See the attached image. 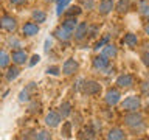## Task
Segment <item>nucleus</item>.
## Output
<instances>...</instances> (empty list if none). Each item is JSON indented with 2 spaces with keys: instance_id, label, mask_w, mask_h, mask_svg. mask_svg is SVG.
Returning a JSON list of instances; mask_svg holds the SVG:
<instances>
[{
  "instance_id": "2eb2a0df",
  "label": "nucleus",
  "mask_w": 149,
  "mask_h": 140,
  "mask_svg": "<svg viewBox=\"0 0 149 140\" xmlns=\"http://www.w3.org/2000/svg\"><path fill=\"white\" fill-rule=\"evenodd\" d=\"M107 139H110V140H123V139H126V134H124L123 129L115 128V129H110V131H109Z\"/></svg>"
},
{
  "instance_id": "c756f323",
  "label": "nucleus",
  "mask_w": 149,
  "mask_h": 140,
  "mask_svg": "<svg viewBox=\"0 0 149 140\" xmlns=\"http://www.w3.org/2000/svg\"><path fill=\"white\" fill-rule=\"evenodd\" d=\"M107 42H109V36H107V37H104L102 41H100V42H98V44L95 45V50H100V48H102V45H106Z\"/></svg>"
},
{
  "instance_id": "7ed1b4c3",
  "label": "nucleus",
  "mask_w": 149,
  "mask_h": 140,
  "mask_svg": "<svg viewBox=\"0 0 149 140\" xmlns=\"http://www.w3.org/2000/svg\"><path fill=\"white\" fill-rule=\"evenodd\" d=\"M81 92L87 93V95H98L101 92V84L96 81H82Z\"/></svg>"
},
{
  "instance_id": "412c9836",
  "label": "nucleus",
  "mask_w": 149,
  "mask_h": 140,
  "mask_svg": "<svg viewBox=\"0 0 149 140\" xmlns=\"http://www.w3.org/2000/svg\"><path fill=\"white\" fill-rule=\"evenodd\" d=\"M129 6H130L129 0H120V2L116 3V11H118V13H127Z\"/></svg>"
},
{
  "instance_id": "f257e3e1",
  "label": "nucleus",
  "mask_w": 149,
  "mask_h": 140,
  "mask_svg": "<svg viewBox=\"0 0 149 140\" xmlns=\"http://www.w3.org/2000/svg\"><path fill=\"white\" fill-rule=\"evenodd\" d=\"M141 107V100L140 97L134 95V97H127L126 100L121 103V109L126 111V112H132V111H137Z\"/></svg>"
},
{
  "instance_id": "b1692460",
  "label": "nucleus",
  "mask_w": 149,
  "mask_h": 140,
  "mask_svg": "<svg viewBox=\"0 0 149 140\" xmlns=\"http://www.w3.org/2000/svg\"><path fill=\"white\" fill-rule=\"evenodd\" d=\"M78 14H81V8L79 6H70L68 11H65V16L67 17H76Z\"/></svg>"
},
{
  "instance_id": "393cba45",
  "label": "nucleus",
  "mask_w": 149,
  "mask_h": 140,
  "mask_svg": "<svg viewBox=\"0 0 149 140\" xmlns=\"http://www.w3.org/2000/svg\"><path fill=\"white\" fill-rule=\"evenodd\" d=\"M70 2H72V0H59V2H58V9H56V14H58V16H61V14H62V11L65 9V6H67Z\"/></svg>"
},
{
  "instance_id": "dca6fc26",
  "label": "nucleus",
  "mask_w": 149,
  "mask_h": 140,
  "mask_svg": "<svg viewBox=\"0 0 149 140\" xmlns=\"http://www.w3.org/2000/svg\"><path fill=\"white\" fill-rule=\"evenodd\" d=\"M102 55L107 56V58H115L118 55V50L113 44H106V47H102Z\"/></svg>"
},
{
  "instance_id": "5701e85b",
  "label": "nucleus",
  "mask_w": 149,
  "mask_h": 140,
  "mask_svg": "<svg viewBox=\"0 0 149 140\" xmlns=\"http://www.w3.org/2000/svg\"><path fill=\"white\" fill-rule=\"evenodd\" d=\"M11 61V56H9L6 51H0V67H6Z\"/></svg>"
},
{
  "instance_id": "cd10ccee",
  "label": "nucleus",
  "mask_w": 149,
  "mask_h": 140,
  "mask_svg": "<svg viewBox=\"0 0 149 140\" xmlns=\"http://www.w3.org/2000/svg\"><path fill=\"white\" fill-rule=\"evenodd\" d=\"M34 139H39V140H48V139H51V135L47 132V131H40V132H37V134L34 135Z\"/></svg>"
},
{
  "instance_id": "f3484780",
  "label": "nucleus",
  "mask_w": 149,
  "mask_h": 140,
  "mask_svg": "<svg viewBox=\"0 0 149 140\" xmlns=\"http://www.w3.org/2000/svg\"><path fill=\"white\" fill-rule=\"evenodd\" d=\"M123 42L126 45H129V47H135L138 44V37H137V34H134V33H127V34L124 36Z\"/></svg>"
},
{
  "instance_id": "7c9ffc66",
  "label": "nucleus",
  "mask_w": 149,
  "mask_h": 140,
  "mask_svg": "<svg viewBox=\"0 0 149 140\" xmlns=\"http://www.w3.org/2000/svg\"><path fill=\"white\" fill-rule=\"evenodd\" d=\"M40 61V58H39V55H33L31 56V61H30V67H33V65H36L37 62Z\"/></svg>"
},
{
  "instance_id": "f704fd0d",
  "label": "nucleus",
  "mask_w": 149,
  "mask_h": 140,
  "mask_svg": "<svg viewBox=\"0 0 149 140\" xmlns=\"http://www.w3.org/2000/svg\"><path fill=\"white\" fill-rule=\"evenodd\" d=\"M50 47H51V41H50V39H47V41H45V47H44V50H45V51H48V50H50Z\"/></svg>"
},
{
  "instance_id": "0eeeda50",
  "label": "nucleus",
  "mask_w": 149,
  "mask_h": 140,
  "mask_svg": "<svg viewBox=\"0 0 149 140\" xmlns=\"http://www.w3.org/2000/svg\"><path fill=\"white\" fill-rule=\"evenodd\" d=\"M132 84H134V76L132 75H120L118 78H116V86L121 87V89H129V87H132Z\"/></svg>"
},
{
  "instance_id": "bb28decb",
  "label": "nucleus",
  "mask_w": 149,
  "mask_h": 140,
  "mask_svg": "<svg viewBox=\"0 0 149 140\" xmlns=\"http://www.w3.org/2000/svg\"><path fill=\"white\" fill-rule=\"evenodd\" d=\"M19 101H20V103L30 101V95H28V89H25V90H22L20 93H19Z\"/></svg>"
},
{
  "instance_id": "f8f14e48",
  "label": "nucleus",
  "mask_w": 149,
  "mask_h": 140,
  "mask_svg": "<svg viewBox=\"0 0 149 140\" xmlns=\"http://www.w3.org/2000/svg\"><path fill=\"white\" fill-rule=\"evenodd\" d=\"M22 31H23V34H25V36H36L37 33H39V25L34 23V22H28V23L23 25Z\"/></svg>"
},
{
  "instance_id": "4be33fe9",
  "label": "nucleus",
  "mask_w": 149,
  "mask_h": 140,
  "mask_svg": "<svg viewBox=\"0 0 149 140\" xmlns=\"http://www.w3.org/2000/svg\"><path fill=\"white\" fill-rule=\"evenodd\" d=\"M19 73H20V70H19L17 67H9L8 73H6V79L8 81H13V79H16L19 76Z\"/></svg>"
},
{
  "instance_id": "4468645a",
  "label": "nucleus",
  "mask_w": 149,
  "mask_h": 140,
  "mask_svg": "<svg viewBox=\"0 0 149 140\" xmlns=\"http://www.w3.org/2000/svg\"><path fill=\"white\" fill-rule=\"evenodd\" d=\"M87 30H88V25L87 23H79V25H76V28H74V37H76L78 41H81L84 36L87 34Z\"/></svg>"
},
{
  "instance_id": "e433bc0d",
  "label": "nucleus",
  "mask_w": 149,
  "mask_h": 140,
  "mask_svg": "<svg viewBox=\"0 0 149 140\" xmlns=\"http://www.w3.org/2000/svg\"><path fill=\"white\" fill-rule=\"evenodd\" d=\"M141 13H143V14H144V16H146V17L149 19V6H148L146 9H143V11H141Z\"/></svg>"
},
{
  "instance_id": "c9c22d12",
  "label": "nucleus",
  "mask_w": 149,
  "mask_h": 140,
  "mask_svg": "<svg viewBox=\"0 0 149 140\" xmlns=\"http://www.w3.org/2000/svg\"><path fill=\"white\" fill-rule=\"evenodd\" d=\"M9 2H11L13 5H23L26 0H9Z\"/></svg>"
},
{
  "instance_id": "423d86ee",
  "label": "nucleus",
  "mask_w": 149,
  "mask_h": 140,
  "mask_svg": "<svg viewBox=\"0 0 149 140\" xmlns=\"http://www.w3.org/2000/svg\"><path fill=\"white\" fill-rule=\"evenodd\" d=\"M61 121H62V117H61L59 112H54V111H51L50 114L45 117V125L50 126V128H56V126H59Z\"/></svg>"
},
{
  "instance_id": "aec40b11",
  "label": "nucleus",
  "mask_w": 149,
  "mask_h": 140,
  "mask_svg": "<svg viewBox=\"0 0 149 140\" xmlns=\"http://www.w3.org/2000/svg\"><path fill=\"white\" fill-rule=\"evenodd\" d=\"M76 25H78L76 17H68L65 22H62V27H64V28H67V30H68V31H72V33H73L74 28H76Z\"/></svg>"
},
{
  "instance_id": "2f4dec72",
  "label": "nucleus",
  "mask_w": 149,
  "mask_h": 140,
  "mask_svg": "<svg viewBox=\"0 0 149 140\" xmlns=\"http://www.w3.org/2000/svg\"><path fill=\"white\" fill-rule=\"evenodd\" d=\"M8 44L11 45V47L14 45V48H19V47H20V42H19L17 39H9V41H8Z\"/></svg>"
},
{
  "instance_id": "a211bd4d",
  "label": "nucleus",
  "mask_w": 149,
  "mask_h": 140,
  "mask_svg": "<svg viewBox=\"0 0 149 140\" xmlns=\"http://www.w3.org/2000/svg\"><path fill=\"white\" fill-rule=\"evenodd\" d=\"M59 114H61V117H68L72 114V103L64 101L62 104L59 106Z\"/></svg>"
},
{
  "instance_id": "a878e982",
  "label": "nucleus",
  "mask_w": 149,
  "mask_h": 140,
  "mask_svg": "<svg viewBox=\"0 0 149 140\" xmlns=\"http://www.w3.org/2000/svg\"><path fill=\"white\" fill-rule=\"evenodd\" d=\"M62 134H64V137H70V134H72V123H65L62 126Z\"/></svg>"
},
{
  "instance_id": "39448f33",
  "label": "nucleus",
  "mask_w": 149,
  "mask_h": 140,
  "mask_svg": "<svg viewBox=\"0 0 149 140\" xmlns=\"http://www.w3.org/2000/svg\"><path fill=\"white\" fill-rule=\"evenodd\" d=\"M120 100H121V93L116 90V89H109V90L106 92V103L109 106L118 104Z\"/></svg>"
},
{
  "instance_id": "4c0bfd02",
  "label": "nucleus",
  "mask_w": 149,
  "mask_h": 140,
  "mask_svg": "<svg viewBox=\"0 0 149 140\" xmlns=\"http://www.w3.org/2000/svg\"><path fill=\"white\" fill-rule=\"evenodd\" d=\"M144 31H146V34L149 36V23H148V25H146V27H144Z\"/></svg>"
},
{
  "instance_id": "58836bf2",
  "label": "nucleus",
  "mask_w": 149,
  "mask_h": 140,
  "mask_svg": "<svg viewBox=\"0 0 149 140\" xmlns=\"http://www.w3.org/2000/svg\"><path fill=\"white\" fill-rule=\"evenodd\" d=\"M146 47H148V50H149V44H148V45H146Z\"/></svg>"
},
{
  "instance_id": "20e7f679",
  "label": "nucleus",
  "mask_w": 149,
  "mask_h": 140,
  "mask_svg": "<svg viewBox=\"0 0 149 140\" xmlns=\"http://www.w3.org/2000/svg\"><path fill=\"white\" fill-rule=\"evenodd\" d=\"M0 28L11 33L17 28V20L13 16H2L0 17Z\"/></svg>"
},
{
  "instance_id": "f03ea898",
  "label": "nucleus",
  "mask_w": 149,
  "mask_h": 140,
  "mask_svg": "<svg viewBox=\"0 0 149 140\" xmlns=\"http://www.w3.org/2000/svg\"><path fill=\"white\" fill-rule=\"evenodd\" d=\"M124 123L127 126H130V128H134V129L141 128L143 126V117H141V114H138L137 111H132L124 117Z\"/></svg>"
},
{
  "instance_id": "72a5a7b5",
  "label": "nucleus",
  "mask_w": 149,
  "mask_h": 140,
  "mask_svg": "<svg viewBox=\"0 0 149 140\" xmlns=\"http://www.w3.org/2000/svg\"><path fill=\"white\" fill-rule=\"evenodd\" d=\"M84 5H86L87 9H92L93 6H95V2H93V0H86V2H84Z\"/></svg>"
},
{
  "instance_id": "9b49d317",
  "label": "nucleus",
  "mask_w": 149,
  "mask_h": 140,
  "mask_svg": "<svg viewBox=\"0 0 149 140\" xmlns=\"http://www.w3.org/2000/svg\"><path fill=\"white\" fill-rule=\"evenodd\" d=\"M11 59H13V62H14V64L20 65V64H25V62H26L28 55H26V51H25V50H16V51H13Z\"/></svg>"
},
{
  "instance_id": "9d476101",
  "label": "nucleus",
  "mask_w": 149,
  "mask_h": 140,
  "mask_svg": "<svg viewBox=\"0 0 149 140\" xmlns=\"http://www.w3.org/2000/svg\"><path fill=\"white\" fill-rule=\"evenodd\" d=\"M53 34H54L56 37H58L59 41L67 42V41H70V37H72V31H68L67 28H64L62 25H61V27H58V28L54 30Z\"/></svg>"
},
{
  "instance_id": "c85d7f7f",
  "label": "nucleus",
  "mask_w": 149,
  "mask_h": 140,
  "mask_svg": "<svg viewBox=\"0 0 149 140\" xmlns=\"http://www.w3.org/2000/svg\"><path fill=\"white\" fill-rule=\"evenodd\" d=\"M47 73H48V75H54V76H58V75L61 73V69H59V67H48V69H47Z\"/></svg>"
},
{
  "instance_id": "a19ab883",
  "label": "nucleus",
  "mask_w": 149,
  "mask_h": 140,
  "mask_svg": "<svg viewBox=\"0 0 149 140\" xmlns=\"http://www.w3.org/2000/svg\"><path fill=\"white\" fill-rule=\"evenodd\" d=\"M56 2H59V0H56Z\"/></svg>"
},
{
  "instance_id": "1a4fd4ad",
  "label": "nucleus",
  "mask_w": 149,
  "mask_h": 140,
  "mask_svg": "<svg viewBox=\"0 0 149 140\" xmlns=\"http://www.w3.org/2000/svg\"><path fill=\"white\" fill-rule=\"evenodd\" d=\"M107 65H109V58L104 55H98L93 58V67L96 70H104Z\"/></svg>"
},
{
  "instance_id": "473e14b6",
  "label": "nucleus",
  "mask_w": 149,
  "mask_h": 140,
  "mask_svg": "<svg viewBox=\"0 0 149 140\" xmlns=\"http://www.w3.org/2000/svg\"><path fill=\"white\" fill-rule=\"evenodd\" d=\"M141 59H143V64L146 65V67H149V53H143Z\"/></svg>"
},
{
  "instance_id": "ea45409f",
  "label": "nucleus",
  "mask_w": 149,
  "mask_h": 140,
  "mask_svg": "<svg viewBox=\"0 0 149 140\" xmlns=\"http://www.w3.org/2000/svg\"><path fill=\"white\" fill-rule=\"evenodd\" d=\"M148 100H149V93H148Z\"/></svg>"
},
{
  "instance_id": "6e6552de",
  "label": "nucleus",
  "mask_w": 149,
  "mask_h": 140,
  "mask_svg": "<svg viewBox=\"0 0 149 140\" xmlns=\"http://www.w3.org/2000/svg\"><path fill=\"white\" fill-rule=\"evenodd\" d=\"M78 69H79V64L76 62L74 59H67L64 62V65H62V73L64 75H73L74 72H78Z\"/></svg>"
},
{
  "instance_id": "ddd939ff",
  "label": "nucleus",
  "mask_w": 149,
  "mask_h": 140,
  "mask_svg": "<svg viewBox=\"0 0 149 140\" xmlns=\"http://www.w3.org/2000/svg\"><path fill=\"white\" fill-rule=\"evenodd\" d=\"M113 6H115L113 0H102L100 3V6H98V11H100V14H102V16H106V14H109L112 9H113Z\"/></svg>"
},
{
  "instance_id": "6ab92c4d",
  "label": "nucleus",
  "mask_w": 149,
  "mask_h": 140,
  "mask_svg": "<svg viewBox=\"0 0 149 140\" xmlns=\"http://www.w3.org/2000/svg\"><path fill=\"white\" fill-rule=\"evenodd\" d=\"M33 20L37 22V23H42L47 20V14L44 11H40V9H36V11H33Z\"/></svg>"
}]
</instances>
